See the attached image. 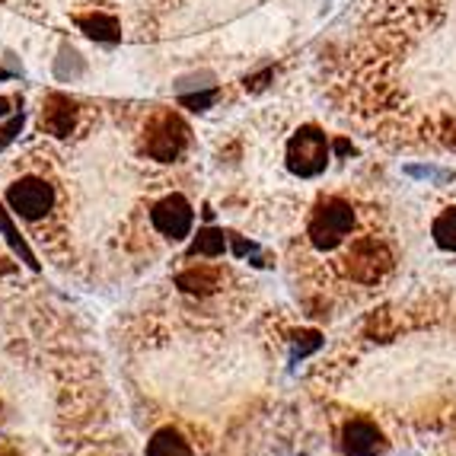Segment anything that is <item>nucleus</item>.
Masks as SVG:
<instances>
[{
    "label": "nucleus",
    "instance_id": "obj_1",
    "mask_svg": "<svg viewBox=\"0 0 456 456\" xmlns=\"http://www.w3.org/2000/svg\"><path fill=\"white\" fill-rule=\"evenodd\" d=\"M351 227H354V211H351V205H345L338 198H329V201H322V205L316 208V214H313L310 243L316 246V249H335V246L351 233Z\"/></svg>",
    "mask_w": 456,
    "mask_h": 456
},
{
    "label": "nucleus",
    "instance_id": "obj_4",
    "mask_svg": "<svg viewBox=\"0 0 456 456\" xmlns=\"http://www.w3.org/2000/svg\"><path fill=\"white\" fill-rule=\"evenodd\" d=\"M185 144H189V128L175 115H163L147 131V153L160 163H173L185 151Z\"/></svg>",
    "mask_w": 456,
    "mask_h": 456
},
{
    "label": "nucleus",
    "instance_id": "obj_12",
    "mask_svg": "<svg viewBox=\"0 0 456 456\" xmlns=\"http://www.w3.org/2000/svg\"><path fill=\"white\" fill-rule=\"evenodd\" d=\"M77 26L84 29V36L96 38V42H118L122 32H118V23L106 13H90V16H77Z\"/></svg>",
    "mask_w": 456,
    "mask_h": 456
},
{
    "label": "nucleus",
    "instance_id": "obj_13",
    "mask_svg": "<svg viewBox=\"0 0 456 456\" xmlns=\"http://www.w3.org/2000/svg\"><path fill=\"white\" fill-rule=\"evenodd\" d=\"M0 233L7 236V243H10V249L20 256V259L26 262V265L32 268V272H38V259H36V252L29 249V243L23 240V233L13 227V221H10V211L4 205H0Z\"/></svg>",
    "mask_w": 456,
    "mask_h": 456
},
{
    "label": "nucleus",
    "instance_id": "obj_14",
    "mask_svg": "<svg viewBox=\"0 0 456 456\" xmlns=\"http://www.w3.org/2000/svg\"><path fill=\"white\" fill-rule=\"evenodd\" d=\"M224 249H227V233L217 230V227H205V230H198V236L191 240L189 256H208V259H217V256H224Z\"/></svg>",
    "mask_w": 456,
    "mask_h": 456
},
{
    "label": "nucleus",
    "instance_id": "obj_2",
    "mask_svg": "<svg viewBox=\"0 0 456 456\" xmlns=\"http://www.w3.org/2000/svg\"><path fill=\"white\" fill-rule=\"evenodd\" d=\"M326 163H329V141L320 128L306 125V128H300L294 137H290L288 169L294 175H304V179L320 175L322 169H326Z\"/></svg>",
    "mask_w": 456,
    "mask_h": 456
},
{
    "label": "nucleus",
    "instance_id": "obj_22",
    "mask_svg": "<svg viewBox=\"0 0 456 456\" xmlns=\"http://www.w3.org/2000/svg\"><path fill=\"white\" fill-rule=\"evenodd\" d=\"M10 112V99H0V115H7Z\"/></svg>",
    "mask_w": 456,
    "mask_h": 456
},
{
    "label": "nucleus",
    "instance_id": "obj_7",
    "mask_svg": "<svg viewBox=\"0 0 456 456\" xmlns=\"http://www.w3.org/2000/svg\"><path fill=\"white\" fill-rule=\"evenodd\" d=\"M342 450L345 456H380L387 450V441H383L380 428L373 421L354 419L342 431Z\"/></svg>",
    "mask_w": 456,
    "mask_h": 456
},
{
    "label": "nucleus",
    "instance_id": "obj_23",
    "mask_svg": "<svg viewBox=\"0 0 456 456\" xmlns=\"http://www.w3.org/2000/svg\"><path fill=\"white\" fill-rule=\"evenodd\" d=\"M0 456H16V453H13V450H4V453H0Z\"/></svg>",
    "mask_w": 456,
    "mask_h": 456
},
{
    "label": "nucleus",
    "instance_id": "obj_15",
    "mask_svg": "<svg viewBox=\"0 0 456 456\" xmlns=\"http://www.w3.org/2000/svg\"><path fill=\"white\" fill-rule=\"evenodd\" d=\"M431 233H434V243L441 246L444 252H456V208H447V211L434 221Z\"/></svg>",
    "mask_w": 456,
    "mask_h": 456
},
{
    "label": "nucleus",
    "instance_id": "obj_5",
    "mask_svg": "<svg viewBox=\"0 0 456 456\" xmlns=\"http://www.w3.org/2000/svg\"><path fill=\"white\" fill-rule=\"evenodd\" d=\"M151 221L167 240H185L191 233V224H195V211L183 195H169L153 205Z\"/></svg>",
    "mask_w": 456,
    "mask_h": 456
},
{
    "label": "nucleus",
    "instance_id": "obj_10",
    "mask_svg": "<svg viewBox=\"0 0 456 456\" xmlns=\"http://www.w3.org/2000/svg\"><path fill=\"white\" fill-rule=\"evenodd\" d=\"M147 456H191V447L185 444V437L173 428H160L147 441Z\"/></svg>",
    "mask_w": 456,
    "mask_h": 456
},
{
    "label": "nucleus",
    "instance_id": "obj_16",
    "mask_svg": "<svg viewBox=\"0 0 456 456\" xmlns=\"http://www.w3.org/2000/svg\"><path fill=\"white\" fill-rule=\"evenodd\" d=\"M217 84V77L211 70H191V74H183L173 80V90L183 96V93H198V90H211Z\"/></svg>",
    "mask_w": 456,
    "mask_h": 456
},
{
    "label": "nucleus",
    "instance_id": "obj_3",
    "mask_svg": "<svg viewBox=\"0 0 456 456\" xmlns=\"http://www.w3.org/2000/svg\"><path fill=\"white\" fill-rule=\"evenodd\" d=\"M7 205L26 221L45 217L54 205V189L45 179H20L7 189Z\"/></svg>",
    "mask_w": 456,
    "mask_h": 456
},
{
    "label": "nucleus",
    "instance_id": "obj_19",
    "mask_svg": "<svg viewBox=\"0 0 456 456\" xmlns=\"http://www.w3.org/2000/svg\"><path fill=\"white\" fill-rule=\"evenodd\" d=\"M20 128H23V112L13 115V118H10V122L4 125V128H0V151H4V147H7L16 134H20Z\"/></svg>",
    "mask_w": 456,
    "mask_h": 456
},
{
    "label": "nucleus",
    "instance_id": "obj_18",
    "mask_svg": "<svg viewBox=\"0 0 456 456\" xmlns=\"http://www.w3.org/2000/svg\"><path fill=\"white\" fill-rule=\"evenodd\" d=\"M217 99V90H198V93H183L179 96V102H183L185 109H191V112H205V109H211V102Z\"/></svg>",
    "mask_w": 456,
    "mask_h": 456
},
{
    "label": "nucleus",
    "instance_id": "obj_6",
    "mask_svg": "<svg viewBox=\"0 0 456 456\" xmlns=\"http://www.w3.org/2000/svg\"><path fill=\"white\" fill-rule=\"evenodd\" d=\"M389 265H393V259H389V249L383 243H373V240L358 243L348 256V272L364 284L380 281Z\"/></svg>",
    "mask_w": 456,
    "mask_h": 456
},
{
    "label": "nucleus",
    "instance_id": "obj_17",
    "mask_svg": "<svg viewBox=\"0 0 456 456\" xmlns=\"http://www.w3.org/2000/svg\"><path fill=\"white\" fill-rule=\"evenodd\" d=\"M290 345H294V348H290V358L304 361L306 354H313L316 348H322V335L320 332H297Z\"/></svg>",
    "mask_w": 456,
    "mask_h": 456
},
{
    "label": "nucleus",
    "instance_id": "obj_8",
    "mask_svg": "<svg viewBox=\"0 0 456 456\" xmlns=\"http://www.w3.org/2000/svg\"><path fill=\"white\" fill-rule=\"evenodd\" d=\"M42 128H48L54 137H68L74 128V102L61 93L48 96L45 112H42Z\"/></svg>",
    "mask_w": 456,
    "mask_h": 456
},
{
    "label": "nucleus",
    "instance_id": "obj_20",
    "mask_svg": "<svg viewBox=\"0 0 456 456\" xmlns=\"http://www.w3.org/2000/svg\"><path fill=\"white\" fill-rule=\"evenodd\" d=\"M233 252L236 256H249V252H256V246L246 243V240H240V236H233Z\"/></svg>",
    "mask_w": 456,
    "mask_h": 456
},
{
    "label": "nucleus",
    "instance_id": "obj_9",
    "mask_svg": "<svg viewBox=\"0 0 456 456\" xmlns=\"http://www.w3.org/2000/svg\"><path fill=\"white\" fill-rule=\"evenodd\" d=\"M175 288L191 297H208L221 288V274L214 272V268H189V272L175 274Z\"/></svg>",
    "mask_w": 456,
    "mask_h": 456
},
{
    "label": "nucleus",
    "instance_id": "obj_21",
    "mask_svg": "<svg viewBox=\"0 0 456 456\" xmlns=\"http://www.w3.org/2000/svg\"><path fill=\"white\" fill-rule=\"evenodd\" d=\"M335 151H338V153H348V151H351L348 141H338V144H335Z\"/></svg>",
    "mask_w": 456,
    "mask_h": 456
},
{
    "label": "nucleus",
    "instance_id": "obj_11",
    "mask_svg": "<svg viewBox=\"0 0 456 456\" xmlns=\"http://www.w3.org/2000/svg\"><path fill=\"white\" fill-rule=\"evenodd\" d=\"M86 70V61L84 54L77 52L74 45H68L64 42L61 48H58V58H54V77L61 80V84H74V80H80Z\"/></svg>",
    "mask_w": 456,
    "mask_h": 456
}]
</instances>
